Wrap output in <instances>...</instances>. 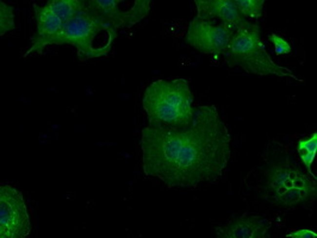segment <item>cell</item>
Instances as JSON below:
<instances>
[{"label": "cell", "mask_w": 317, "mask_h": 238, "mask_svg": "<svg viewBox=\"0 0 317 238\" xmlns=\"http://www.w3.org/2000/svg\"><path fill=\"white\" fill-rule=\"evenodd\" d=\"M59 126V125H52L51 126V127H52V128H57Z\"/></svg>", "instance_id": "obj_18"}, {"label": "cell", "mask_w": 317, "mask_h": 238, "mask_svg": "<svg viewBox=\"0 0 317 238\" xmlns=\"http://www.w3.org/2000/svg\"><path fill=\"white\" fill-rule=\"evenodd\" d=\"M297 150L301 161L306 167L308 173L314 178H317L313 174L311 166L315 159L317 150V133L314 132L308 138L298 141Z\"/></svg>", "instance_id": "obj_13"}, {"label": "cell", "mask_w": 317, "mask_h": 238, "mask_svg": "<svg viewBox=\"0 0 317 238\" xmlns=\"http://www.w3.org/2000/svg\"><path fill=\"white\" fill-rule=\"evenodd\" d=\"M15 29L14 7L0 0V36Z\"/></svg>", "instance_id": "obj_15"}, {"label": "cell", "mask_w": 317, "mask_h": 238, "mask_svg": "<svg viewBox=\"0 0 317 238\" xmlns=\"http://www.w3.org/2000/svg\"><path fill=\"white\" fill-rule=\"evenodd\" d=\"M193 94L183 78L157 79L145 89L142 100L148 125L179 128L192 120Z\"/></svg>", "instance_id": "obj_2"}, {"label": "cell", "mask_w": 317, "mask_h": 238, "mask_svg": "<svg viewBox=\"0 0 317 238\" xmlns=\"http://www.w3.org/2000/svg\"><path fill=\"white\" fill-rule=\"evenodd\" d=\"M45 5L64 24L85 7L86 0H50Z\"/></svg>", "instance_id": "obj_12"}, {"label": "cell", "mask_w": 317, "mask_h": 238, "mask_svg": "<svg viewBox=\"0 0 317 238\" xmlns=\"http://www.w3.org/2000/svg\"><path fill=\"white\" fill-rule=\"evenodd\" d=\"M233 0L238 12L243 18L258 19L262 16L265 0Z\"/></svg>", "instance_id": "obj_14"}, {"label": "cell", "mask_w": 317, "mask_h": 238, "mask_svg": "<svg viewBox=\"0 0 317 238\" xmlns=\"http://www.w3.org/2000/svg\"><path fill=\"white\" fill-rule=\"evenodd\" d=\"M286 237L291 238H316L317 234L308 229H303L292 232L286 235Z\"/></svg>", "instance_id": "obj_17"}, {"label": "cell", "mask_w": 317, "mask_h": 238, "mask_svg": "<svg viewBox=\"0 0 317 238\" xmlns=\"http://www.w3.org/2000/svg\"><path fill=\"white\" fill-rule=\"evenodd\" d=\"M197 18L219 19L235 30L248 22L238 12L233 0H195Z\"/></svg>", "instance_id": "obj_11"}, {"label": "cell", "mask_w": 317, "mask_h": 238, "mask_svg": "<svg viewBox=\"0 0 317 238\" xmlns=\"http://www.w3.org/2000/svg\"><path fill=\"white\" fill-rule=\"evenodd\" d=\"M230 68L239 67L248 73L275 75L302 81L287 67L274 61L266 50L259 26L248 21L236 29L223 54Z\"/></svg>", "instance_id": "obj_4"}, {"label": "cell", "mask_w": 317, "mask_h": 238, "mask_svg": "<svg viewBox=\"0 0 317 238\" xmlns=\"http://www.w3.org/2000/svg\"><path fill=\"white\" fill-rule=\"evenodd\" d=\"M36 30L32 37L30 47L24 54V56L32 53H41L60 33L63 26L60 19L45 4L36 3L32 5Z\"/></svg>", "instance_id": "obj_9"}, {"label": "cell", "mask_w": 317, "mask_h": 238, "mask_svg": "<svg viewBox=\"0 0 317 238\" xmlns=\"http://www.w3.org/2000/svg\"><path fill=\"white\" fill-rule=\"evenodd\" d=\"M235 31L227 24L195 17L188 24L185 41L201 53L218 55L224 54Z\"/></svg>", "instance_id": "obj_7"}, {"label": "cell", "mask_w": 317, "mask_h": 238, "mask_svg": "<svg viewBox=\"0 0 317 238\" xmlns=\"http://www.w3.org/2000/svg\"><path fill=\"white\" fill-rule=\"evenodd\" d=\"M268 39L273 44L277 55H286L291 52L292 48L289 43L275 33H271L268 36Z\"/></svg>", "instance_id": "obj_16"}, {"label": "cell", "mask_w": 317, "mask_h": 238, "mask_svg": "<svg viewBox=\"0 0 317 238\" xmlns=\"http://www.w3.org/2000/svg\"><path fill=\"white\" fill-rule=\"evenodd\" d=\"M87 6L117 29L130 28L149 14L150 0H90Z\"/></svg>", "instance_id": "obj_8"}, {"label": "cell", "mask_w": 317, "mask_h": 238, "mask_svg": "<svg viewBox=\"0 0 317 238\" xmlns=\"http://www.w3.org/2000/svg\"><path fill=\"white\" fill-rule=\"evenodd\" d=\"M117 37V29L89 8L86 1L85 7L63 24L52 45H71L83 61L108 54Z\"/></svg>", "instance_id": "obj_3"}, {"label": "cell", "mask_w": 317, "mask_h": 238, "mask_svg": "<svg viewBox=\"0 0 317 238\" xmlns=\"http://www.w3.org/2000/svg\"><path fill=\"white\" fill-rule=\"evenodd\" d=\"M32 225L23 195L16 188L0 186V237L25 238Z\"/></svg>", "instance_id": "obj_6"}, {"label": "cell", "mask_w": 317, "mask_h": 238, "mask_svg": "<svg viewBox=\"0 0 317 238\" xmlns=\"http://www.w3.org/2000/svg\"><path fill=\"white\" fill-rule=\"evenodd\" d=\"M231 137L214 105L194 107L179 128L148 125L139 142L144 174L169 187L195 188L220 178L231 157Z\"/></svg>", "instance_id": "obj_1"}, {"label": "cell", "mask_w": 317, "mask_h": 238, "mask_svg": "<svg viewBox=\"0 0 317 238\" xmlns=\"http://www.w3.org/2000/svg\"><path fill=\"white\" fill-rule=\"evenodd\" d=\"M266 184L278 204L291 207L309 200L317 193L316 184L305 174L287 163L273 165L267 173Z\"/></svg>", "instance_id": "obj_5"}, {"label": "cell", "mask_w": 317, "mask_h": 238, "mask_svg": "<svg viewBox=\"0 0 317 238\" xmlns=\"http://www.w3.org/2000/svg\"><path fill=\"white\" fill-rule=\"evenodd\" d=\"M271 223L260 216H242L214 228L218 238H266Z\"/></svg>", "instance_id": "obj_10"}]
</instances>
